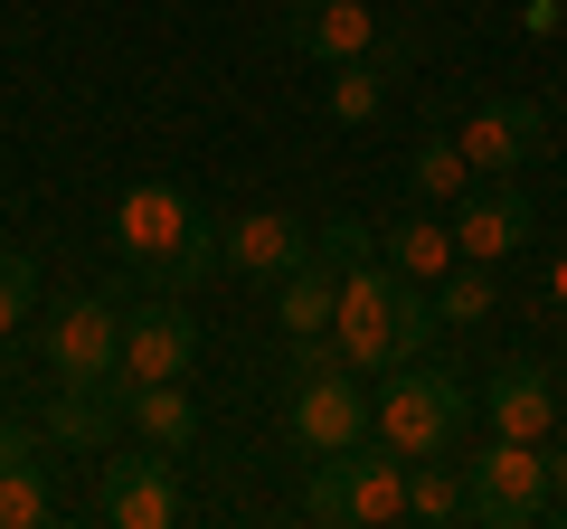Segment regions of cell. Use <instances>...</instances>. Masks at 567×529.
Wrapping results in <instances>:
<instances>
[{
    "instance_id": "obj_28",
    "label": "cell",
    "mask_w": 567,
    "mask_h": 529,
    "mask_svg": "<svg viewBox=\"0 0 567 529\" xmlns=\"http://www.w3.org/2000/svg\"><path fill=\"white\" fill-rule=\"evenodd\" d=\"M520 20H529V29H558V0H529Z\"/></svg>"
},
{
    "instance_id": "obj_14",
    "label": "cell",
    "mask_w": 567,
    "mask_h": 529,
    "mask_svg": "<svg viewBox=\"0 0 567 529\" xmlns=\"http://www.w3.org/2000/svg\"><path fill=\"white\" fill-rule=\"evenodd\" d=\"M483 407H492V435H520V445H548V435H558V378H548L539 360H511V369H492Z\"/></svg>"
},
{
    "instance_id": "obj_17",
    "label": "cell",
    "mask_w": 567,
    "mask_h": 529,
    "mask_svg": "<svg viewBox=\"0 0 567 529\" xmlns=\"http://www.w3.org/2000/svg\"><path fill=\"white\" fill-rule=\"evenodd\" d=\"M114 426H123V387H66L48 397V445L66 454H114Z\"/></svg>"
},
{
    "instance_id": "obj_7",
    "label": "cell",
    "mask_w": 567,
    "mask_h": 529,
    "mask_svg": "<svg viewBox=\"0 0 567 529\" xmlns=\"http://www.w3.org/2000/svg\"><path fill=\"white\" fill-rule=\"evenodd\" d=\"M48 369L66 387H123V303L114 293H76L48 312Z\"/></svg>"
},
{
    "instance_id": "obj_1",
    "label": "cell",
    "mask_w": 567,
    "mask_h": 529,
    "mask_svg": "<svg viewBox=\"0 0 567 529\" xmlns=\"http://www.w3.org/2000/svg\"><path fill=\"white\" fill-rule=\"evenodd\" d=\"M331 341L360 378H388L398 360H425L435 341V284H406L398 264H350L341 274V303H331Z\"/></svg>"
},
{
    "instance_id": "obj_2",
    "label": "cell",
    "mask_w": 567,
    "mask_h": 529,
    "mask_svg": "<svg viewBox=\"0 0 567 529\" xmlns=\"http://www.w3.org/2000/svg\"><path fill=\"white\" fill-rule=\"evenodd\" d=\"M114 246H123V264H142L162 293H189L218 264V227L189 208V189H171V180H133L114 199Z\"/></svg>"
},
{
    "instance_id": "obj_22",
    "label": "cell",
    "mask_w": 567,
    "mask_h": 529,
    "mask_svg": "<svg viewBox=\"0 0 567 529\" xmlns=\"http://www.w3.org/2000/svg\"><path fill=\"white\" fill-rule=\"evenodd\" d=\"M406 520H425V529L464 520V473H454L445 454H425V464H406Z\"/></svg>"
},
{
    "instance_id": "obj_5",
    "label": "cell",
    "mask_w": 567,
    "mask_h": 529,
    "mask_svg": "<svg viewBox=\"0 0 567 529\" xmlns=\"http://www.w3.org/2000/svg\"><path fill=\"white\" fill-rule=\"evenodd\" d=\"M284 435L293 454H350L369 435V387L350 360H322V369H284Z\"/></svg>"
},
{
    "instance_id": "obj_16",
    "label": "cell",
    "mask_w": 567,
    "mask_h": 529,
    "mask_svg": "<svg viewBox=\"0 0 567 529\" xmlns=\"http://www.w3.org/2000/svg\"><path fill=\"white\" fill-rule=\"evenodd\" d=\"M123 416H133V435L152 454H171V464L199 445V407H189L181 378H133V387H123Z\"/></svg>"
},
{
    "instance_id": "obj_27",
    "label": "cell",
    "mask_w": 567,
    "mask_h": 529,
    "mask_svg": "<svg viewBox=\"0 0 567 529\" xmlns=\"http://www.w3.org/2000/svg\"><path fill=\"white\" fill-rule=\"evenodd\" d=\"M548 312H558V322H567V256L548 264Z\"/></svg>"
},
{
    "instance_id": "obj_19",
    "label": "cell",
    "mask_w": 567,
    "mask_h": 529,
    "mask_svg": "<svg viewBox=\"0 0 567 529\" xmlns=\"http://www.w3.org/2000/svg\"><path fill=\"white\" fill-rule=\"evenodd\" d=\"M284 303H275V322H284V341H312V331H331V303H341V274H331L322 256L312 264H293V274H284Z\"/></svg>"
},
{
    "instance_id": "obj_6",
    "label": "cell",
    "mask_w": 567,
    "mask_h": 529,
    "mask_svg": "<svg viewBox=\"0 0 567 529\" xmlns=\"http://www.w3.org/2000/svg\"><path fill=\"white\" fill-rule=\"evenodd\" d=\"M464 520L473 529H529L548 520V454L520 445V435H492L464 464Z\"/></svg>"
},
{
    "instance_id": "obj_21",
    "label": "cell",
    "mask_w": 567,
    "mask_h": 529,
    "mask_svg": "<svg viewBox=\"0 0 567 529\" xmlns=\"http://www.w3.org/2000/svg\"><path fill=\"white\" fill-rule=\"evenodd\" d=\"M406 48H379V58H341L331 66V123H379L388 104V66H398Z\"/></svg>"
},
{
    "instance_id": "obj_8",
    "label": "cell",
    "mask_w": 567,
    "mask_h": 529,
    "mask_svg": "<svg viewBox=\"0 0 567 529\" xmlns=\"http://www.w3.org/2000/svg\"><path fill=\"white\" fill-rule=\"evenodd\" d=\"M454 143H464L473 180H520V170L539 162V143H548V114L529 95H483L464 123H454Z\"/></svg>"
},
{
    "instance_id": "obj_26",
    "label": "cell",
    "mask_w": 567,
    "mask_h": 529,
    "mask_svg": "<svg viewBox=\"0 0 567 529\" xmlns=\"http://www.w3.org/2000/svg\"><path fill=\"white\" fill-rule=\"evenodd\" d=\"M548 510H567V445L548 454Z\"/></svg>"
},
{
    "instance_id": "obj_9",
    "label": "cell",
    "mask_w": 567,
    "mask_h": 529,
    "mask_svg": "<svg viewBox=\"0 0 567 529\" xmlns=\"http://www.w3.org/2000/svg\"><path fill=\"white\" fill-rule=\"evenodd\" d=\"M445 227H454V246H464L473 264H511L529 246V227H539V208H529L520 180H473L464 199L445 208Z\"/></svg>"
},
{
    "instance_id": "obj_10",
    "label": "cell",
    "mask_w": 567,
    "mask_h": 529,
    "mask_svg": "<svg viewBox=\"0 0 567 529\" xmlns=\"http://www.w3.org/2000/svg\"><path fill=\"white\" fill-rule=\"evenodd\" d=\"M189 369H199V312L181 293L123 312V387L133 378H189Z\"/></svg>"
},
{
    "instance_id": "obj_12",
    "label": "cell",
    "mask_w": 567,
    "mask_h": 529,
    "mask_svg": "<svg viewBox=\"0 0 567 529\" xmlns=\"http://www.w3.org/2000/svg\"><path fill=\"white\" fill-rule=\"evenodd\" d=\"M104 520L114 529H181V483H171V454H114L104 464Z\"/></svg>"
},
{
    "instance_id": "obj_24",
    "label": "cell",
    "mask_w": 567,
    "mask_h": 529,
    "mask_svg": "<svg viewBox=\"0 0 567 529\" xmlns=\"http://www.w3.org/2000/svg\"><path fill=\"white\" fill-rule=\"evenodd\" d=\"M39 312V256L29 246H0V341Z\"/></svg>"
},
{
    "instance_id": "obj_25",
    "label": "cell",
    "mask_w": 567,
    "mask_h": 529,
    "mask_svg": "<svg viewBox=\"0 0 567 529\" xmlns=\"http://www.w3.org/2000/svg\"><path fill=\"white\" fill-rule=\"evenodd\" d=\"M312 256H322L331 274H350V264H369V256H379V227H360V218H331V227H312Z\"/></svg>"
},
{
    "instance_id": "obj_3",
    "label": "cell",
    "mask_w": 567,
    "mask_h": 529,
    "mask_svg": "<svg viewBox=\"0 0 567 529\" xmlns=\"http://www.w3.org/2000/svg\"><path fill=\"white\" fill-rule=\"evenodd\" d=\"M464 416H473V387L454 378V369H425V360H398V369H388V387L369 397V435H379L388 454H406V464L454 454Z\"/></svg>"
},
{
    "instance_id": "obj_11",
    "label": "cell",
    "mask_w": 567,
    "mask_h": 529,
    "mask_svg": "<svg viewBox=\"0 0 567 529\" xmlns=\"http://www.w3.org/2000/svg\"><path fill=\"white\" fill-rule=\"evenodd\" d=\"M275 39H284V48H303V58H322V66L398 48V39H379V10H369V0H293V10L275 20Z\"/></svg>"
},
{
    "instance_id": "obj_15",
    "label": "cell",
    "mask_w": 567,
    "mask_h": 529,
    "mask_svg": "<svg viewBox=\"0 0 567 529\" xmlns=\"http://www.w3.org/2000/svg\"><path fill=\"white\" fill-rule=\"evenodd\" d=\"M58 520V483L29 426H0V529H48Z\"/></svg>"
},
{
    "instance_id": "obj_20",
    "label": "cell",
    "mask_w": 567,
    "mask_h": 529,
    "mask_svg": "<svg viewBox=\"0 0 567 529\" xmlns=\"http://www.w3.org/2000/svg\"><path fill=\"white\" fill-rule=\"evenodd\" d=\"M406 189H416L425 208H454L473 189V162H464V143H454V133H425L416 152H406Z\"/></svg>"
},
{
    "instance_id": "obj_18",
    "label": "cell",
    "mask_w": 567,
    "mask_h": 529,
    "mask_svg": "<svg viewBox=\"0 0 567 529\" xmlns=\"http://www.w3.org/2000/svg\"><path fill=\"white\" fill-rule=\"evenodd\" d=\"M388 237V264H398L406 284H445L454 264H464V246H454V227L425 208V218H406V227H379Z\"/></svg>"
},
{
    "instance_id": "obj_4",
    "label": "cell",
    "mask_w": 567,
    "mask_h": 529,
    "mask_svg": "<svg viewBox=\"0 0 567 529\" xmlns=\"http://www.w3.org/2000/svg\"><path fill=\"white\" fill-rule=\"evenodd\" d=\"M303 520L322 529H398L406 520V454H388L379 435H360L350 454H322L303 491Z\"/></svg>"
},
{
    "instance_id": "obj_23",
    "label": "cell",
    "mask_w": 567,
    "mask_h": 529,
    "mask_svg": "<svg viewBox=\"0 0 567 529\" xmlns=\"http://www.w3.org/2000/svg\"><path fill=\"white\" fill-rule=\"evenodd\" d=\"M502 312V284H492V264H454L445 284H435V322H454V331H473V322H492Z\"/></svg>"
},
{
    "instance_id": "obj_13",
    "label": "cell",
    "mask_w": 567,
    "mask_h": 529,
    "mask_svg": "<svg viewBox=\"0 0 567 529\" xmlns=\"http://www.w3.org/2000/svg\"><path fill=\"white\" fill-rule=\"evenodd\" d=\"M218 264L284 284L293 264H312V227H293L284 208H246V218H227V227H218Z\"/></svg>"
}]
</instances>
